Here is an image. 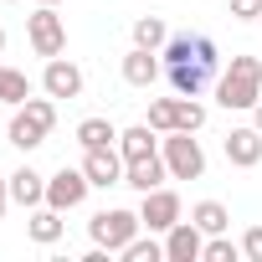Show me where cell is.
Instances as JSON below:
<instances>
[{"label":"cell","instance_id":"83f0119b","mask_svg":"<svg viewBox=\"0 0 262 262\" xmlns=\"http://www.w3.org/2000/svg\"><path fill=\"white\" fill-rule=\"evenodd\" d=\"M242 257L247 262H262V226H247L242 231Z\"/></svg>","mask_w":262,"mask_h":262},{"label":"cell","instance_id":"9a60e30c","mask_svg":"<svg viewBox=\"0 0 262 262\" xmlns=\"http://www.w3.org/2000/svg\"><path fill=\"white\" fill-rule=\"evenodd\" d=\"M11 201H16V206H26V211L47 206V175H41V170H31V165H21V170L11 175Z\"/></svg>","mask_w":262,"mask_h":262},{"label":"cell","instance_id":"f546056e","mask_svg":"<svg viewBox=\"0 0 262 262\" xmlns=\"http://www.w3.org/2000/svg\"><path fill=\"white\" fill-rule=\"evenodd\" d=\"M6 206H11V175H0V216H6Z\"/></svg>","mask_w":262,"mask_h":262},{"label":"cell","instance_id":"5b68a950","mask_svg":"<svg viewBox=\"0 0 262 262\" xmlns=\"http://www.w3.org/2000/svg\"><path fill=\"white\" fill-rule=\"evenodd\" d=\"M26 41H31V52L47 57V62L67 52V21L57 16V6H36V11L26 16Z\"/></svg>","mask_w":262,"mask_h":262},{"label":"cell","instance_id":"5bb4252c","mask_svg":"<svg viewBox=\"0 0 262 262\" xmlns=\"http://www.w3.org/2000/svg\"><path fill=\"white\" fill-rule=\"evenodd\" d=\"M165 77H170V88H175L180 98H201V93H206V82H211L216 72H211V67H201V62L190 57V62H170V67H165Z\"/></svg>","mask_w":262,"mask_h":262},{"label":"cell","instance_id":"30bf717a","mask_svg":"<svg viewBox=\"0 0 262 262\" xmlns=\"http://www.w3.org/2000/svg\"><path fill=\"white\" fill-rule=\"evenodd\" d=\"M201 252H206V231L180 216V221L165 231V262H201Z\"/></svg>","mask_w":262,"mask_h":262},{"label":"cell","instance_id":"ba28073f","mask_svg":"<svg viewBox=\"0 0 262 262\" xmlns=\"http://www.w3.org/2000/svg\"><path fill=\"white\" fill-rule=\"evenodd\" d=\"M221 155H226V165H236V170H257V165H262V128H257V123L231 128V134L221 139Z\"/></svg>","mask_w":262,"mask_h":262},{"label":"cell","instance_id":"4316f807","mask_svg":"<svg viewBox=\"0 0 262 262\" xmlns=\"http://www.w3.org/2000/svg\"><path fill=\"white\" fill-rule=\"evenodd\" d=\"M195 62H201V67H211V72L221 67V52H216V41H211V36H195Z\"/></svg>","mask_w":262,"mask_h":262},{"label":"cell","instance_id":"4dcf8cb0","mask_svg":"<svg viewBox=\"0 0 262 262\" xmlns=\"http://www.w3.org/2000/svg\"><path fill=\"white\" fill-rule=\"evenodd\" d=\"M252 123H257V128H262V98H257V108H252Z\"/></svg>","mask_w":262,"mask_h":262},{"label":"cell","instance_id":"9c48e42d","mask_svg":"<svg viewBox=\"0 0 262 262\" xmlns=\"http://www.w3.org/2000/svg\"><path fill=\"white\" fill-rule=\"evenodd\" d=\"M82 170H88L93 190L123 185V149H118V144H108V149H82Z\"/></svg>","mask_w":262,"mask_h":262},{"label":"cell","instance_id":"e575fe53","mask_svg":"<svg viewBox=\"0 0 262 262\" xmlns=\"http://www.w3.org/2000/svg\"><path fill=\"white\" fill-rule=\"evenodd\" d=\"M257 26H262V16H257Z\"/></svg>","mask_w":262,"mask_h":262},{"label":"cell","instance_id":"7402d4cb","mask_svg":"<svg viewBox=\"0 0 262 262\" xmlns=\"http://www.w3.org/2000/svg\"><path fill=\"white\" fill-rule=\"evenodd\" d=\"M170 41V26L160 21V16H139L134 21V47H149V52H160Z\"/></svg>","mask_w":262,"mask_h":262},{"label":"cell","instance_id":"836d02e7","mask_svg":"<svg viewBox=\"0 0 262 262\" xmlns=\"http://www.w3.org/2000/svg\"><path fill=\"white\" fill-rule=\"evenodd\" d=\"M0 6H11V0H0Z\"/></svg>","mask_w":262,"mask_h":262},{"label":"cell","instance_id":"ffe728a7","mask_svg":"<svg viewBox=\"0 0 262 262\" xmlns=\"http://www.w3.org/2000/svg\"><path fill=\"white\" fill-rule=\"evenodd\" d=\"M26 98H31V77H26L21 67H6V62H0V103L21 108Z\"/></svg>","mask_w":262,"mask_h":262},{"label":"cell","instance_id":"7a4b0ae2","mask_svg":"<svg viewBox=\"0 0 262 262\" xmlns=\"http://www.w3.org/2000/svg\"><path fill=\"white\" fill-rule=\"evenodd\" d=\"M52 128H57V98L47 93V98H26V103L16 108V118H11V128H6V139H11L21 155H31V149L47 144Z\"/></svg>","mask_w":262,"mask_h":262},{"label":"cell","instance_id":"3957f363","mask_svg":"<svg viewBox=\"0 0 262 262\" xmlns=\"http://www.w3.org/2000/svg\"><path fill=\"white\" fill-rule=\"evenodd\" d=\"M160 155L170 165V180H201L206 175V149L195 134H185V128H170V134H160Z\"/></svg>","mask_w":262,"mask_h":262},{"label":"cell","instance_id":"6da1fadb","mask_svg":"<svg viewBox=\"0 0 262 262\" xmlns=\"http://www.w3.org/2000/svg\"><path fill=\"white\" fill-rule=\"evenodd\" d=\"M257 98H262V62L247 57V52H236L231 67L216 77V103L231 108V113H252Z\"/></svg>","mask_w":262,"mask_h":262},{"label":"cell","instance_id":"603a6c76","mask_svg":"<svg viewBox=\"0 0 262 262\" xmlns=\"http://www.w3.org/2000/svg\"><path fill=\"white\" fill-rule=\"evenodd\" d=\"M118 257L123 262H165V242H155V231H149V236H134Z\"/></svg>","mask_w":262,"mask_h":262},{"label":"cell","instance_id":"2e32d148","mask_svg":"<svg viewBox=\"0 0 262 262\" xmlns=\"http://www.w3.org/2000/svg\"><path fill=\"white\" fill-rule=\"evenodd\" d=\"M62 231H67V221H62V211H57V206H36V211L26 216V236H31L36 247H57V242H62Z\"/></svg>","mask_w":262,"mask_h":262},{"label":"cell","instance_id":"484cf974","mask_svg":"<svg viewBox=\"0 0 262 262\" xmlns=\"http://www.w3.org/2000/svg\"><path fill=\"white\" fill-rule=\"evenodd\" d=\"M160 57H165V67H170V62H190V57H195V36H170V41L160 47Z\"/></svg>","mask_w":262,"mask_h":262},{"label":"cell","instance_id":"44dd1931","mask_svg":"<svg viewBox=\"0 0 262 262\" xmlns=\"http://www.w3.org/2000/svg\"><path fill=\"white\" fill-rule=\"evenodd\" d=\"M149 128H155V134H170V128L180 123V93L175 98H155L149 103V118H144Z\"/></svg>","mask_w":262,"mask_h":262},{"label":"cell","instance_id":"d4e9b609","mask_svg":"<svg viewBox=\"0 0 262 262\" xmlns=\"http://www.w3.org/2000/svg\"><path fill=\"white\" fill-rule=\"evenodd\" d=\"M206 118H211V113H206L201 98H180V123H175V128H185V134H201Z\"/></svg>","mask_w":262,"mask_h":262},{"label":"cell","instance_id":"277c9868","mask_svg":"<svg viewBox=\"0 0 262 262\" xmlns=\"http://www.w3.org/2000/svg\"><path fill=\"white\" fill-rule=\"evenodd\" d=\"M139 211H123V206H108V211H98L93 221H88V236L98 242V247H108V252H123L128 242L139 236Z\"/></svg>","mask_w":262,"mask_h":262},{"label":"cell","instance_id":"ac0fdd59","mask_svg":"<svg viewBox=\"0 0 262 262\" xmlns=\"http://www.w3.org/2000/svg\"><path fill=\"white\" fill-rule=\"evenodd\" d=\"M190 221H195L206 236H216V231H231V211H226L221 201H195V206H190Z\"/></svg>","mask_w":262,"mask_h":262},{"label":"cell","instance_id":"e0dca14e","mask_svg":"<svg viewBox=\"0 0 262 262\" xmlns=\"http://www.w3.org/2000/svg\"><path fill=\"white\" fill-rule=\"evenodd\" d=\"M118 149H123V160H144V155H160V134H155L149 123L118 128Z\"/></svg>","mask_w":262,"mask_h":262},{"label":"cell","instance_id":"f1b7e54d","mask_svg":"<svg viewBox=\"0 0 262 262\" xmlns=\"http://www.w3.org/2000/svg\"><path fill=\"white\" fill-rule=\"evenodd\" d=\"M231 16L236 21H257L262 16V0H231Z\"/></svg>","mask_w":262,"mask_h":262},{"label":"cell","instance_id":"1f68e13d","mask_svg":"<svg viewBox=\"0 0 262 262\" xmlns=\"http://www.w3.org/2000/svg\"><path fill=\"white\" fill-rule=\"evenodd\" d=\"M0 57H6V26H0Z\"/></svg>","mask_w":262,"mask_h":262},{"label":"cell","instance_id":"4fadbf2b","mask_svg":"<svg viewBox=\"0 0 262 262\" xmlns=\"http://www.w3.org/2000/svg\"><path fill=\"white\" fill-rule=\"evenodd\" d=\"M160 72H165V57L149 52V47H134V52L123 57V82H128V88H155Z\"/></svg>","mask_w":262,"mask_h":262},{"label":"cell","instance_id":"7c38bea8","mask_svg":"<svg viewBox=\"0 0 262 262\" xmlns=\"http://www.w3.org/2000/svg\"><path fill=\"white\" fill-rule=\"evenodd\" d=\"M165 180H170V165H165V155H144V160H123V185H134L139 195L160 190Z\"/></svg>","mask_w":262,"mask_h":262},{"label":"cell","instance_id":"52a82bcc","mask_svg":"<svg viewBox=\"0 0 262 262\" xmlns=\"http://www.w3.org/2000/svg\"><path fill=\"white\" fill-rule=\"evenodd\" d=\"M180 216H185V206H180V195H175L170 185L149 190V195H144V206H139V221H144V226H149L155 236H165V231H170V226H175Z\"/></svg>","mask_w":262,"mask_h":262},{"label":"cell","instance_id":"cb8c5ba5","mask_svg":"<svg viewBox=\"0 0 262 262\" xmlns=\"http://www.w3.org/2000/svg\"><path fill=\"white\" fill-rule=\"evenodd\" d=\"M236 257H242V242H231L226 231L206 236V252H201V262H236Z\"/></svg>","mask_w":262,"mask_h":262},{"label":"cell","instance_id":"8992f818","mask_svg":"<svg viewBox=\"0 0 262 262\" xmlns=\"http://www.w3.org/2000/svg\"><path fill=\"white\" fill-rule=\"evenodd\" d=\"M88 190H93V180H88V170H82V165H77V170H72V165H62L57 175H47V206H57L62 216H67V211H77V206L88 201Z\"/></svg>","mask_w":262,"mask_h":262},{"label":"cell","instance_id":"d6986e66","mask_svg":"<svg viewBox=\"0 0 262 262\" xmlns=\"http://www.w3.org/2000/svg\"><path fill=\"white\" fill-rule=\"evenodd\" d=\"M77 144L82 149H108V144H118V128L108 118H82L77 123Z\"/></svg>","mask_w":262,"mask_h":262},{"label":"cell","instance_id":"d6a6232c","mask_svg":"<svg viewBox=\"0 0 262 262\" xmlns=\"http://www.w3.org/2000/svg\"><path fill=\"white\" fill-rule=\"evenodd\" d=\"M36 6H57V0H36Z\"/></svg>","mask_w":262,"mask_h":262},{"label":"cell","instance_id":"8fae6325","mask_svg":"<svg viewBox=\"0 0 262 262\" xmlns=\"http://www.w3.org/2000/svg\"><path fill=\"white\" fill-rule=\"evenodd\" d=\"M82 82H88V77H82V67H77V62H67V57H52V62H47V72H41V93L67 98V103H72V98H82Z\"/></svg>","mask_w":262,"mask_h":262}]
</instances>
